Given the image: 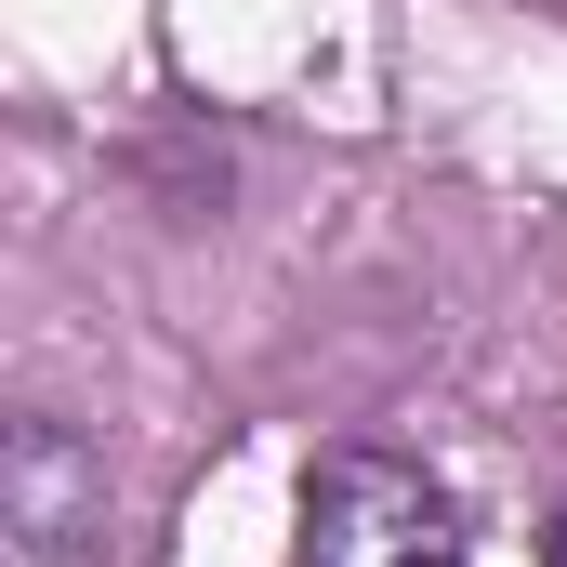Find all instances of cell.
Masks as SVG:
<instances>
[{
	"instance_id": "cell-2",
	"label": "cell",
	"mask_w": 567,
	"mask_h": 567,
	"mask_svg": "<svg viewBox=\"0 0 567 567\" xmlns=\"http://www.w3.org/2000/svg\"><path fill=\"white\" fill-rule=\"evenodd\" d=\"M0 528L27 567H106V449L53 410L0 435Z\"/></svg>"
},
{
	"instance_id": "cell-3",
	"label": "cell",
	"mask_w": 567,
	"mask_h": 567,
	"mask_svg": "<svg viewBox=\"0 0 567 567\" xmlns=\"http://www.w3.org/2000/svg\"><path fill=\"white\" fill-rule=\"evenodd\" d=\"M542 567H567V502H555V542H542Z\"/></svg>"
},
{
	"instance_id": "cell-1",
	"label": "cell",
	"mask_w": 567,
	"mask_h": 567,
	"mask_svg": "<svg viewBox=\"0 0 567 567\" xmlns=\"http://www.w3.org/2000/svg\"><path fill=\"white\" fill-rule=\"evenodd\" d=\"M290 567H475V542H462V502L410 449H317Z\"/></svg>"
}]
</instances>
